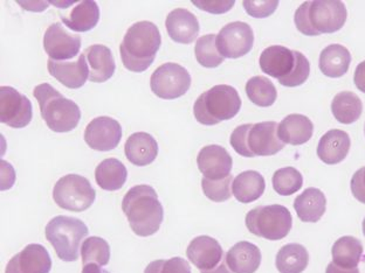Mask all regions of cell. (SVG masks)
<instances>
[{
    "label": "cell",
    "instance_id": "6",
    "mask_svg": "<svg viewBox=\"0 0 365 273\" xmlns=\"http://www.w3.org/2000/svg\"><path fill=\"white\" fill-rule=\"evenodd\" d=\"M230 143L233 150L245 158L274 156L284 147L277 136L275 122L240 125L232 132Z\"/></svg>",
    "mask_w": 365,
    "mask_h": 273
},
{
    "label": "cell",
    "instance_id": "42",
    "mask_svg": "<svg viewBox=\"0 0 365 273\" xmlns=\"http://www.w3.org/2000/svg\"><path fill=\"white\" fill-rule=\"evenodd\" d=\"M350 188H351L352 196L357 201L362 202L365 205V166L359 168L357 172L352 176L351 182H350Z\"/></svg>",
    "mask_w": 365,
    "mask_h": 273
},
{
    "label": "cell",
    "instance_id": "23",
    "mask_svg": "<svg viewBox=\"0 0 365 273\" xmlns=\"http://www.w3.org/2000/svg\"><path fill=\"white\" fill-rule=\"evenodd\" d=\"M124 152L127 159L135 166H148L158 156V144L151 134L136 132L128 138Z\"/></svg>",
    "mask_w": 365,
    "mask_h": 273
},
{
    "label": "cell",
    "instance_id": "37",
    "mask_svg": "<svg viewBox=\"0 0 365 273\" xmlns=\"http://www.w3.org/2000/svg\"><path fill=\"white\" fill-rule=\"evenodd\" d=\"M302 174L294 167H284L274 173L273 188L279 196H293L302 188Z\"/></svg>",
    "mask_w": 365,
    "mask_h": 273
},
{
    "label": "cell",
    "instance_id": "7",
    "mask_svg": "<svg viewBox=\"0 0 365 273\" xmlns=\"http://www.w3.org/2000/svg\"><path fill=\"white\" fill-rule=\"evenodd\" d=\"M242 109V98L231 85H215L202 92L193 105V114L199 123L212 127L230 121Z\"/></svg>",
    "mask_w": 365,
    "mask_h": 273
},
{
    "label": "cell",
    "instance_id": "13",
    "mask_svg": "<svg viewBox=\"0 0 365 273\" xmlns=\"http://www.w3.org/2000/svg\"><path fill=\"white\" fill-rule=\"evenodd\" d=\"M255 33L248 23L235 21L222 27L217 36V47L222 58L239 59L251 52Z\"/></svg>",
    "mask_w": 365,
    "mask_h": 273
},
{
    "label": "cell",
    "instance_id": "46",
    "mask_svg": "<svg viewBox=\"0 0 365 273\" xmlns=\"http://www.w3.org/2000/svg\"><path fill=\"white\" fill-rule=\"evenodd\" d=\"M362 227H363V234H364V236H365V218H364V220H363Z\"/></svg>",
    "mask_w": 365,
    "mask_h": 273
},
{
    "label": "cell",
    "instance_id": "40",
    "mask_svg": "<svg viewBox=\"0 0 365 273\" xmlns=\"http://www.w3.org/2000/svg\"><path fill=\"white\" fill-rule=\"evenodd\" d=\"M242 6L245 11L247 12L248 16L253 18H267L275 12L279 1H252V0H245L242 1Z\"/></svg>",
    "mask_w": 365,
    "mask_h": 273
},
{
    "label": "cell",
    "instance_id": "34",
    "mask_svg": "<svg viewBox=\"0 0 365 273\" xmlns=\"http://www.w3.org/2000/svg\"><path fill=\"white\" fill-rule=\"evenodd\" d=\"M246 94L250 101L258 107H268L275 103L277 91L271 80L262 76H255L246 83Z\"/></svg>",
    "mask_w": 365,
    "mask_h": 273
},
{
    "label": "cell",
    "instance_id": "35",
    "mask_svg": "<svg viewBox=\"0 0 365 273\" xmlns=\"http://www.w3.org/2000/svg\"><path fill=\"white\" fill-rule=\"evenodd\" d=\"M195 55L199 65L205 68H217L225 60L219 53L215 34H206L197 40Z\"/></svg>",
    "mask_w": 365,
    "mask_h": 273
},
{
    "label": "cell",
    "instance_id": "26",
    "mask_svg": "<svg viewBox=\"0 0 365 273\" xmlns=\"http://www.w3.org/2000/svg\"><path fill=\"white\" fill-rule=\"evenodd\" d=\"M294 208L301 221L317 223L327 209V198L319 189L308 188L294 201Z\"/></svg>",
    "mask_w": 365,
    "mask_h": 273
},
{
    "label": "cell",
    "instance_id": "20",
    "mask_svg": "<svg viewBox=\"0 0 365 273\" xmlns=\"http://www.w3.org/2000/svg\"><path fill=\"white\" fill-rule=\"evenodd\" d=\"M168 34L175 43L190 45L199 34V21L195 14L185 9L171 11L165 21Z\"/></svg>",
    "mask_w": 365,
    "mask_h": 273
},
{
    "label": "cell",
    "instance_id": "43",
    "mask_svg": "<svg viewBox=\"0 0 365 273\" xmlns=\"http://www.w3.org/2000/svg\"><path fill=\"white\" fill-rule=\"evenodd\" d=\"M354 83L359 91L365 94V61L361 62L355 70Z\"/></svg>",
    "mask_w": 365,
    "mask_h": 273
},
{
    "label": "cell",
    "instance_id": "3",
    "mask_svg": "<svg viewBox=\"0 0 365 273\" xmlns=\"http://www.w3.org/2000/svg\"><path fill=\"white\" fill-rule=\"evenodd\" d=\"M348 18L342 1L317 0L302 4L294 16L297 30L308 36L330 34L341 30Z\"/></svg>",
    "mask_w": 365,
    "mask_h": 273
},
{
    "label": "cell",
    "instance_id": "10",
    "mask_svg": "<svg viewBox=\"0 0 365 273\" xmlns=\"http://www.w3.org/2000/svg\"><path fill=\"white\" fill-rule=\"evenodd\" d=\"M96 192L85 176L68 174L58 180L53 189V198L60 208L81 213L91 208Z\"/></svg>",
    "mask_w": 365,
    "mask_h": 273
},
{
    "label": "cell",
    "instance_id": "39",
    "mask_svg": "<svg viewBox=\"0 0 365 273\" xmlns=\"http://www.w3.org/2000/svg\"><path fill=\"white\" fill-rule=\"evenodd\" d=\"M144 273H191L190 264L182 257L158 259L149 264Z\"/></svg>",
    "mask_w": 365,
    "mask_h": 273
},
{
    "label": "cell",
    "instance_id": "29",
    "mask_svg": "<svg viewBox=\"0 0 365 273\" xmlns=\"http://www.w3.org/2000/svg\"><path fill=\"white\" fill-rule=\"evenodd\" d=\"M61 16L62 23L74 32H88L98 25L100 9L93 0H83L73 9L69 16Z\"/></svg>",
    "mask_w": 365,
    "mask_h": 273
},
{
    "label": "cell",
    "instance_id": "47",
    "mask_svg": "<svg viewBox=\"0 0 365 273\" xmlns=\"http://www.w3.org/2000/svg\"><path fill=\"white\" fill-rule=\"evenodd\" d=\"M364 132H365V127H364Z\"/></svg>",
    "mask_w": 365,
    "mask_h": 273
},
{
    "label": "cell",
    "instance_id": "16",
    "mask_svg": "<svg viewBox=\"0 0 365 273\" xmlns=\"http://www.w3.org/2000/svg\"><path fill=\"white\" fill-rule=\"evenodd\" d=\"M122 127L110 117L94 118L86 127L85 141L91 150L108 152L118 146L121 141Z\"/></svg>",
    "mask_w": 365,
    "mask_h": 273
},
{
    "label": "cell",
    "instance_id": "2",
    "mask_svg": "<svg viewBox=\"0 0 365 273\" xmlns=\"http://www.w3.org/2000/svg\"><path fill=\"white\" fill-rule=\"evenodd\" d=\"M162 45L160 30L150 21H138L128 28L120 46L122 62L129 72L143 73L153 65Z\"/></svg>",
    "mask_w": 365,
    "mask_h": 273
},
{
    "label": "cell",
    "instance_id": "41",
    "mask_svg": "<svg viewBox=\"0 0 365 273\" xmlns=\"http://www.w3.org/2000/svg\"><path fill=\"white\" fill-rule=\"evenodd\" d=\"M192 4L199 10L205 11L211 14H227L232 7L235 6V0H222V1H215V0H192Z\"/></svg>",
    "mask_w": 365,
    "mask_h": 273
},
{
    "label": "cell",
    "instance_id": "11",
    "mask_svg": "<svg viewBox=\"0 0 365 273\" xmlns=\"http://www.w3.org/2000/svg\"><path fill=\"white\" fill-rule=\"evenodd\" d=\"M151 90L162 100L182 97L191 87V75L182 65L168 62L160 65L151 75Z\"/></svg>",
    "mask_w": 365,
    "mask_h": 273
},
{
    "label": "cell",
    "instance_id": "15",
    "mask_svg": "<svg viewBox=\"0 0 365 273\" xmlns=\"http://www.w3.org/2000/svg\"><path fill=\"white\" fill-rule=\"evenodd\" d=\"M43 48L51 60L69 61L80 52L81 36L68 32L61 23H52L43 36Z\"/></svg>",
    "mask_w": 365,
    "mask_h": 273
},
{
    "label": "cell",
    "instance_id": "32",
    "mask_svg": "<svg viewBox=\"0 0 365 273\" xmlns=\"http://www.w3.org/2000/svg\"><path fill=\"white\" fill-rule=\"evenodd\" d=\"M333 263L343 269H356L363 255L362 242L352 236H343L331 249Z\"/></svg>",
    "mask_w": 365,
    "mask_h": 273
},
{
    "label": "cell",
    "instance_id": "14",
    "mask_svg": "<svg viewBox=\"0 0 365 273\" xmlns=\"http://www.w3.org/2000/svg\"><path fill=\"white\" fill-rule=\"evenodd\" d=\"M32 103L12 87H0V122L14 129H23L32 122Z\"/></svg>",
    "mask_w": 365,
    "mask_h": 273
},
{
    "label": "cell",
    "instance_id": "12",
    "mask_svg": "<svg viewBox=\"0 0 365 273\" xmlns=\"http://www.w3.org/2000/svg\"><path fill=\"white\" fill-rule=\"evenodd\" d=\"M186 255L200 273H232L226 263L222 245L210 236L193 238Z\"/></svg>",
    "mask_w": 365,
    "mask_h": 273
},
{
    "label": "cell",
    "instance_id": "30",
    "mask_svg": "<svg viewBox=\"0 0 365 273\" xmlns=\"http://www.w3.org/2000/svg\"><path fill=\"white\" fill-rule=\"evenodd\" d=\"M127 167L116 158L103 160L95 169L96 183L108 192L121 189L127 181Z\"/></svg>",
    "mask_w": 365,
    "mask_h": 273
},
{
    "label": "cell",
    "instance_id": "5",
    "mask_svg": "<svg viewBox=\"0 0 365 273\" xmlns=\"http://www.w3.org/2000/svg\"><path fill=\"white\" fill-rule=\"evenodd\" d=\"M33 96L39 102L40 112L47 127L56 134L74 130L81 119V110L76 102L63 97L49 83L36 85Z\"/></svg>",
    "mask_w": 365,
    "mask_h": 273
},
{
    "label": "cell",
    "instance_id": "19",
    "mask_svg": "<svg viewBox=\"0 0 365 273\" xmlns=\"http://www.w3.org/2000/svg\"><path fill=\"white\" fill-rule=\"evenodd\" d=\"M48 72L68 89H80L89 80V67L85 53L76 61H54L49 59Z\"/></svg>",
    "mask_w": 365,
    "mask_h": 273
},
{
    "label": "cell",
    "instance_id": "1",
    "mask_svg": "<svg viewBox=\"0 0 365 273\" xmlns=\"http://www.w3.org/2000/svg\"><path fill=\"white\" fill-rule=\"evenodd\" d=\"M122 209L137 236L148 237L160 230L164 218L163 205L156 191L149 185H137L128 191Z\"/></svg>",
    "mask_w": 365,
    "mask_h": 273
},
{
    "label": "cell",
    "instance_id": "22",
    "mask_svg": "<svg viewBox=\"0 0 365 273\" xmlns=\"http://www.w3.org/2000/svg\"><path fill=\"white\" fill-rule=\"evenodd\" d=\"M89 67V81L103 83L114 75L116 65L110 48L103 45H93L86 49Z\"/></svg>",
    "mask_w": 365,
    "mask_h": 273
},
{
    "label": "cell",
    "instance_id": "44",
    "mask_svg": "<svg viewBox=\"0 0 365 273\" xmlns=\"http://www.w3.org/2000/svg\"><path fill=\"white\" fill-rule=\"evenodd\" d=\"M326 273H359V267L356 269H343L336 265L335 263H330L327 267Z\"/></svg>",
    "mask_w": 365,
    "mask_h": 273
},
{
    "label": "cell",
    "instance_id": "17",
    "mask_svg": "<svg viewBox=\"0 0 365 273\" xmlns=\"http://www.w3.org/2000/svg\"><path fill=\"white\" fill-rule=\"evenodd\" d=\"M52 258L40 244H29L7 264L5 273H49Z\"/></svg>",
    "mask_w": 365,
    "mask_h": 273
},
{
    "label": "cell",
    "instance_id": "4",
    "mask_svg": "<svg viewBox=\"0 0 365 273\" xmlns=\"http://www.w3.org/2000/svg\"><path fill=\"white\" fill-rule=\"evenodd\" d=\"M260 68L288 88L304 85L309 77V61L302 53L284 46H271L260 55Z\"/></svg>",
    "mask_w": 365,
    "mask_h": 273
},
{
    "label": "cell",
    "instance_id": "21",
    "mask_svg": "<svg viewBox=\"0 0 365 273\" xmlns=\"http://www.w3.org/2000/svg\"><path fill=\"white\" fill-rule=\"evenodd\" d=\"M351 140L346 131L330 130L323 134L317 146V156L327 165H336L346 159Z\"/></svg>",
    "mask_w": 365,
    "mask_h": 273
},
{
    "label": "cell",
    "instance_id": "8",
    "mask_svg": "<svg viewBox=\"0 0 365 273\" xmlns=\"http://www.w3.org/2000/svg\"><path fill=\"white\" fill-rule=\"evenodd\" d=\"M88 227L78 218L60 215L45 229L46 240L52 244L56 256L63 262H76L82 240L88 236Z\"/></svg>",
    "mask_w": 365,
    "mask_h": 273
},
{
    "label": "cell",
    "instance_id": "24",
    "mask_svg": "<svg viewBox=\"0 0 365 273\" xmlns=\"http://www.w3.org/2000/svg\"><path fill=\"white\" fill-rule=\"evenodd\" d=\"M226 263L233 273H255L261 264V251L251 242H239L226 254Z\"/></svg>",
    "mask_w": 365,
    "mask_h": 273
},
{
    "label": "cell",
    "instance_id": "31",
    "mask_svg": "<svg viewBox=\"0 0 365 273\" xmlns=\"http://www.w3.org/2000/svg\"><path fill=\"white\" fill-rule=\"evenodd\" d=\"M309 264V254L301 244L292 243L281 247L275 265L280 273H302Z\"/></svg>",
    "mask_w": 365,
    "mask_h": 273
},
{
    "label": "cell",
    "instance_id": "9",
    "mask_svg": "<svg viewBox=\"0 0 365 273\" xmlns=\"http://www.w3.org/2000/svg\"><path fill=\"white\" fill-rule=\"evenodd\" d=\"M245 222L251 234L268 241H280L289 234L293 218L284 205H260L247 213Z\"/></svg>",
    "mask_w": 365,
    "mask_h": 273
},
{
    "label": "cell",
    "instance_id": "36",
    "mask_svg": "<svg viewBox=\"0 0 365 273\" xmlns=\"http://www.w3.org/2000/svg\"><path fill=\"white\" fill-rule=\"evenodd\" d=\"M82 262L87 264H98L106 267L110 260V247L106 240L101 237L86 238L81 245Z\"/></svg>",
    "mask_w": 365,
    "mask_h": 273
},
{
    "label": "cell",
    "instance_id": "45",
    "mask_svg": "<svg viewBox=\"0 0 365 273\" xmlns=\"http://www.w3.org/2000/svg\"><path fill=\"white\" fill-rule=\"evenodd\" d=\"M82 273H109L108 271L102 270L101 267L98 264H87L83 267Z\"/></svg>",
    "mask_w": 365,
    "mask_h": 273
},
{
    "label": "cell",
    "instance_id": "25",
    "mask_svg": "<svg viewBox=\"0 0 365 273\" xmlns=\"http://www.w3.org/2000/svg\"><path fill=\"white\" fill-rule=\"evenodd\" d=\"M313 134V123L304 114H289L277 125V136L284 145H304L309 141Z\"/></svg>",
    "mask_w": 365,
    "mask_h": 273
},
{
    "label": "cell",
    "instance_id": "33",
    "mask_svg": "<svg viewBox=\"0 0 365 273\" xmlns=\"http://www.w3.org/2000/svg\"><path fill=\"white\" fill-rule=\"evenodd\" d=\"M334 117L339 123L352 124L359 121L362 114L363 105L361 98L352 91H342L336 95L331 102Z\"/></svg>",
    "mask_w": 365,
    "mask_h": 273
},
{
    "label": "cell",
    "instance_id": "28",
    "mask_svg": "<svg viewBox=\"0 0 365 273\" xmlns=\"http://www.w3.org/2000/svg\"><path fill=\"white\" fill-rule=\"evenodd\" d=\"M266 189L264 176L255 171H246L235 176L232 194L242 203H251L262 196Z\"/></svg>",
    "mask_w": 365,
    "mask_h": 273
},
{
    "label": "cell",
    "instance_id": "38",
    "mask_svg": "<svg viewBox=\"0 0 365 273\" xmlns=\"http://www.w3.org/2000/svg\"><path fill=\"white\" fill-rule=\"evenodd\" d=\"M233 176H228L225 179L210 180L202 178V188L206 198L213 202H225L231 198Z\"/></svg>",
    "mask_w": 365,
    "mask_h": 273
},
{
    "label": "cell",
    "instance_id": "27",
    "mask_svg": "<svg viewBox=\"0 0 365 273\" xmlns=\"http://www.w3.org/2000/svg\"><path fill=\"white\" fill-rule=\"evenodd\" d=\"M351 54L342 45L328 46L319 55V69L324 75L331 78L342 77L349 70Z\"/></svg>",
    "mask_w": 365,
    "mask_h": 273
},
{
    "label": "cell",
    "instance_id": "18",
    "mask_svg": "<svg viewBox=\"0 0 365 273\" xmlns=\"http://www.w3.org/2000/svg\"><path fill=\"white\" fill-rule=\"evenodd\" d=\"M198 168L204 178L210 180L225 179L231 176L233 159L230 153L219 145L202 147L197 156Z\"/></svg>",
    "mask_w": 365,
    "mask_h": 273
}]
</instances>
